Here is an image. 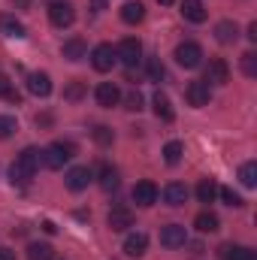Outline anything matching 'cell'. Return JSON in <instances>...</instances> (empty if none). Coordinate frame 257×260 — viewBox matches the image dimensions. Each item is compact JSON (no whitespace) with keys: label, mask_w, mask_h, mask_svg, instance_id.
Returning a JSON list of instances; mask_svg holds the SVG:
<instances>
[{"label":"cell","mask_w":257,"mask_h":260,"mask_svg":"<svg viewBox=\"0 0 257 260\" xmlns=\"http://www.w3.org/2000/svg\"><path fill=\"white\" fill-rule=\"evenodd\" d=\"M142 103H145V100H142V94H139V91H130L127 97H124V109H130V112H139V109H142Z\"/></svg>","instance_id":"e575fe53"},{"label":"cell","mask_w":257,"mask_h":260,"mask_svg":"<svg viewBox=\"0 0 257 260\" xmlns=\"http://www.w3.org/2000/svg\"><path fill=\"white\" fill-rule=\"evenodd\" d=\"M9 91H12V85H9V79H6V76L0 73V97H6Z\"/></svg>","instance_id":"74e56055"},{"label":"cell","mask_w":257,"mask_h":260,"mask_svg":"<svg viewBox=\"0 0 257 260\" xmlns=\"http://www.w3.org/2000/svg\"><path fill=\"white\" fill-rule=\"evenodd\" d=\"M115 49L109 46V43H100V46H94V52H91V64L97 73H109L112 67H115Z\"/></svg>","instance_id":"277c9868"},{"label":"cell","mask_w":257,"mask_h":260,"mask_svg":"<svg viewBox=\"0 0 257 260\" xmlns=\"http://www.w3.org/2000/svg\"><path fill=\"white\" fill-rule=\"evenodd\" d=\"M112 139H115V133L109 127H103V124L94 127V142H97V145H112Z\"/></svg>","instance_id":"1f68e13d"},{"label":"cell","mask_w":257,"mask_h":260,"mask_svg":"<svg viewBox=\"0 0 257 260\" xmlns=\"http://www.w3.org/2000/svg\"><path fill=\"white\" fill-rule=\"evenodd\" d=\"M242 73L251 76V79L257 76V55L254 52H245V55H242Z\"/></svg>","instance_id":"d6a6232c"},{"label":"cell","mask_w":257,"mask_h":260,"mask_svg":"<svg viewBox=\"0 0 257 260\" xmlns=\"http://www.w3.org/2000/svg\"><path fill=\"white\" fill-rule=\"evenodd\" d=\"M15 130H18V124H15L12 115H0V139H9Z\"/></svg>","instance_id":"4dcf8cb0"},{"label":"cell","mask_w":257,"mask_h":260,"mask_svg":"<svg viewBox=\"0 0 257 260\" xmlns=\"http://www.w3.org/2000/svg\"><path fill=\"white\" fill-rule=\"evenodd\" d=\"M218 224H221V221H218V215H215V212H200V215L194 218V227H197L200 233H215V230H218Z\"/></svg>","instance_id":"cb8c5ba5"},{"label":"cell","mask_w":257,"mask_h":260,"mask_svg":"<svg viewBox=\"0 0 257 260\" xmlns=\"http://www.w3.org/2000/svg\"><path fill=\"white\" fill-rule=\"evenodd\" d=\"M185 242H188V230L182 224H167L160 230V245L164 248H182Z\"/></svg>","instance_id":"ba28073f"},{"label":"cell","mask_w":257,"mask_h":260,"mask_svg":"<svg viewBox=\"0 0 257 260\" xmlns=\"http://www.w3.org/2000/svg\"><path fill=\"white\" fill-rule=\"evenodd\" d=\"M82 94H85V85H82V82H73V85H70V88L64 91V97H67V100H79Z\"/></svg>","instance_id":"8d00e7d4"},{"label":"cell","mask_w":257,"mask_h":260,"mask_svg":"<svg viewBox=\"0 0 257 260\" xmlns=\"http://www.w3.org/2000/svg\"><path fill=\"white\" fill-rule=\"evenodd\" d=\"M27 91H30L34 97H49V94H52V79H49V73H30V76H27Z\"/></svg>","instance_id":"4fadbf2b"},{"label":"cell","mask_w":257,"mask_h":260,"mask_svg":"<svg viewBox=\"0 0 257 260\" xmlns=\"http://www.w3.org/2000/svg\"><path fill=\"white\" fill-rule=\"evenodd\" d=\"M115 58H121V64L127 67V70H133V67L142 61V43H139V40H133V37L121 40V46L115 49Z\"/></svg>","instance_id":"7a4b0ae2"},{"label":"cell","mask_w":257,"mask_h":260,"mask_svg":"<svg viewBox=\"0 0 257 260\" xmlns=\"http://www.w3.org/2000/svg\"><path fill=\"white\" fill-rule=\"evenodd\" d=\"M91 179H94V176H91L88 167H73V170L67 173V188L79 194V191H85V188L91 185Z\"/></svg>","instance_id":"7c38bea8"},{"label":"cell","mask_w":257,"mask_h":260,"mask_svg":"<svg viewBox=\"0 0 257 260\" xmlns=\"http://www.w3.org/2000/svg\"><path fill=\"white\" fill-rule=\"evenodd\" d=\"M94 97H97V106H103V109H112V106H118V100H121V91H118L112 82H100V85H97V91H94Z\"/></svg>","instance_id":"9c48e42d"},{"label":"cell","mask_w":257,"mask_h":260,"mask_svg":"<svg viewBox=\"0 0 257 260\" xmlns=\"http://www.w3.org/2000/svg\"><path fill=\"white\" fill-rule=\"evenodd\" d=\"M30 179H34V170H30L24 160H18V157H15V164L9 167V182H12V185H18V188H24V185H30Z\"/></svg>","instance_id":"5bb4252c"},{"label":"cell","mask_w":257,"mask_h":260,"mask_svg":"<svg viewBox=\"0 0 257 260\" xmlns=\"http://www.w3.org/2000/svg\"><path fill=\"white\" fill-rule=\"evenodd\" d=\"M157 3H160V6H170V3H176V0H157Z\"/></svg>","instance_id":"7bdbcfd3"},{"label":"cell","mask_w":257,"mask_h":260,"mask_svg":"<svg viewBox=\"0 0 257 260\" xmlns=\"http://www.w3.org/2000/svg\"><path fill=\"white\" fill-rule=\"evenodd\" d=\"M185 200H188V188L182 182H170L164 188V203L167 206H185Z\"/></svg>","instance_id":"ac0fdd59"},{"label":"cell","mask_w":257,"mask_h":260,"mask_svg":"<svg viewBox=\"0 0 257 260\" xmlns=\"http://www.w3.org/2000/svg\"><path fill=\"white\" fill-rule=\"evenodd\" d=\"M215 40H218L221 46L236 43V40H239V27H236V21H218V24H215Z\"/></svg>","instance_id":"9a60e30c"},{"label":"cell","mask_w":257,"mask_h":260,"mask_svg":"<svg viewBox=\"0 0 257 260\" xmlns=\"http://www.w3.org/2000/svg\"><path fill=\"white\" fill-rule=\"evenodd\" d=\"M176 61H179V67H185V70H194V67L203 64V49L197 43H182L176 49Z\"/></svg>","instance_id":"8992f818"},{"label":"cell","mask_w":257,"mask_h":260,"mask_svg":"<svg viewBox=\"0 0 257 260\" xmlns=\"http://www.w3.org/2000/svg\"><path fill=\"white\" fill-rule=\"evenodd\" d=\"M27 260H55V248L49 242H34L27 248Z\"/></svg>","instance_id":"484cf974"},{"label":"cell","mask_w":257,"mask_h":260,"mask_svg":"<svg viewBox=\"0 0 257 260\" xmlns=\"http://www.w3.org/2000/svg\"><path fill=\"white\" fill-rule=\"evenodd\" d=\"M0 260H15V251L12 248H0Z\"/></svg>","instance_id":"f35d334b"},{"label":"cell","mask_w":257,"mask_h":260,"mask_svg":"<svg viewBox=\"0 0 257 260\" xmlns=\"http://www.w3.org/2000/svg\"><path fill=\"white\" fill-rule=\"evenodd\" d=\"M49 21L55 24V27H70L73 21H76V9H73V3H52L49 6Z\"/></svg>","instance_id":"52a82bcc"},{"label":"cell","mask_w":257,"mask_h":260,"mask_svg":"<svg viewBox=\"0 0 257 260\" xmlns=\"http://www.w3.org/2000/svg\"><path fill=\"white\" fill-rule=\"evenodd\" d=\"M61 52H64V58H67V61H82V58H88V46H85V40H79V37L67 40Z\"/></svg>","instance_id":"ffe728a7"},{"label":"cell","mask_w":257,"mask_h":260,"mask_svg":"<svg viewBox=\"0 0 257 260\" xmlns=\"http://www.w3.org/2000/svg\"><path fill=\"white\" fill-rule=\"evenodd\" d=\"M164 73H167V70L160 64V58H151V61H148V76H151V82H160Z\"/></svg>","instance_id":"d590c367"},{"label":"cell","mask_w":257,"mask_h":260,"mask_svg":"<svg viewBox=\"0 0 257 260\" xmlns=\"http://www.w3.org/2000/svg\"><path fill=\"white\" fill-rule=\"evenodd\" d=\"M221 260H257V254L245 245H224L221 248Z\"/></svg>","instance_id":"603a6c76"},{"label":"cell","mask_w":257,"mask_h":260,"mask_svg":"<svg viewBox=\"0 0 257 260\" xmlns=\"http://www.w3.org/2000/svg\"><path fill=\"white\" fill-rule=\"evenodd\" d=\"M106 3H109V0H91V6H94V9H106Z\"/></svg>","instance_id":"b9f144b4"},{"label":"cell","mask_w":257,"mask_h":260,"mask_svg":"<svg viewBox=\"0 0 257 260\" xmlns=\"http://www.w3.org/2000/svg\"><path fill=\"white\" fill-rule=\"evenodd\" d=\"M133 203L142 206V209L154 206V203H157V188H154V182H136V185H133Z\"/></svg>","instance_id":"8fae6325"},{"label":"cell","mask_w":257,"mask_h":260,"mask_svg":"<svg viewBox=\"0 0 257 260\" xmlns=\"http://www.w3.org/2000/svg\"><path fill=\"white\" fill-rule=\"evenodd\" d=\"M145 248H148V236L145 233H130L127 239H124V254L127 257H142Z\"/></svg>","instance_id":"2e32d148"},{"label":"cell","mask_w":257,"mask_h":260,"mask_svg":"<svg viewBox=\"0 0 257 260\" xmlns=\"http://www.w3.org/2000/svg\"><path fill=\"white\" fill-rule=\"evenodd\" d=\"M182 15L194 21V24H203L206 18H209V12H206V6L200 3V0H182Z\"/></svg>","instance_id":"e0dca14e"},{"label":"cell","mask_w":257,"mask_h":260,"mask_svg":"<svg viewBox=\"0 0 257 260\" xmlns=\"http://www.w3.org/2000/svg\"><path fill=\"white\" fill-rule=\"evenodd\" d=\"M73 154H76V145H73V142H52V145L43 151V164H46L49 170H61Z\"/></svg>","instance_id":"6da1fadb"},{"label":"cell","mask_w":257,"mask_h":260,"mask_svg":"<svg viewBox=\"0 0 257 260\" xmlns=\"http://www.w3.org/2000/svg\"><path fill=\"white\" fill-rule=\"evenodd\" d=\"M145 18V6L139 3V0H127L124 6H121V21L124 24H139Z\"/></svg>","instance_id":"d6986e66"},{"label":"cell","mask_w":257,"mask_h":260,"mask_svg":"<svg viewBox=\"0 0 257 260\" xmlns=\"http://www.w3.org/2000/svg\"><path fill=\"white\" fill-rule=\"evenodd\" d=\"M182 154H185V145H182V142H176V139H173V142H167V145H164V160H167L170 167H176V164L182 160Z\"/></svg>","instance_id":"83f0119b"},{"label":"cell","mask_w":257,"mask_h":260,"mask_svg":"<svg viewBox=\"0 0 257 260\" xmlns=\"http://www.w3.org/2000/svg\"><path fill=\"white\" fill-rule=\"evenodd\" d=\"M185 97H188V103H191L194 109H203V106L212 103V88H209L203 79H197V82H188Z\"/></svg>","instance_id":"3957f363"},{"label":"cell","mask_w":257,"mask_h":260,"mask_svg":"<svg viewBox=\"0 0 257 260\" xmlns=\"http://www.w3.org/2000/svg\"><path fill=\"white\" fill-rule=\"evenodd\" d=\"M218 194H221V200H224L227 206H233V209H239V206H242V197L236 194L233 188H218Z\"/></svg>","instance_id":"836d02e7"},{"label":"cell","mask_w":257,"mask_h":260,"mask_svg":"<svg viewBox=\"0 0 257 260\" xmlns=\"http://www.w3.org/2000/svg\"><path fill=\"white\" fill-rule=\"evenodd\" d=\"M151 103H154V115H157L160 121H173V115H176V112H173V103H170V97H167L164 91H157Z\"/></svg>","instance_id":"44dd1931"},{"label":"cell","mask_w":257,"mask_h":260,"mask_svg":"<svg viewBox=\"0 0 257 260\" xmlns=\"http://www.w3.org/2000/svg\"><path fill=\"white\" fill-rule=\"evenodd\" d=\"M239 182H242L245 188H254L257 185V164L254 160H248V164L239 167Z\"/></svg>","instance_id":"f1b7e54d"},{"label":"cell","mask_w":257,"mask_h":260,"mask_svg":"<svg viewBox=\"0 0 257 260\" xmlns=\"http://www.w3.org/2000/svg\"><path fill=\"white\" fill-rule=\"evenodd\" d=\"M209 88L212 85H227L230 82V67L227 61H221V58H212L209 64H206V79H203Z\"/></svg>","instance_id":"5b68a950"},{"label":"cell","mask_w":257,"mask_h":260,"mask_svg":"<svg viewBox=\"0 0 257 260\" xmlns=\"http://www.w3.org/2000/svg\"><path fill=\"white\" fill-rule=\"evenodd\" d=\"M106 224H109V230H112V233H124V230L133 227V212L124 209V206H118V209H112V212H109Z\"/></svg>","instance_id":"30bf717a"},{"label":"cell","mask_w":257,"mask_h":260,"mask_svg":"<svg viewBox=\"0 0 257 260\" xmlns=\"http://www.w3.org/2000/svg\"><path fill=\"white\" fill-rule=\"evenodd\" d=\"M248 40H251V43H257V21H251V24H248Z\"/></svg>","instance_id":"ab89813d"},{"label":"cell","mask_w":257,"mask_h":260,"mask_svg":"<svg viewBox=\"0 0 257 260\" xmlns=\"http://www.w3.org/2000/svg\"><path fill=\"white\" fill-rule=\"evenodd\" d=\"M0 30H3L6 37H12V40H24V37H27L24 24H21L18 18H12V15H3V18H0Z\"/></svg>","instance_id":"7402d4cb"},{"label":"cell","mask_w":257,"mask_h":260,"mask_svg":"<svg viewBox=\"0 0 257 260\" xmlns=\"http://www.w3.org/2000/svg\"><path fill=\"white\" fill-rule=\"evenodd\" d=\"M18 160H24V164H27V167L37 173V167L43 164V151H40V148H24V151L18 154Z\"/></svg>","instance_id":"f546056e"},{"label":"cell","mask_w":257,"mask_h":260,"mask_svg":"<svg viewBox=\"0 0 257 260\" xmlns=\"http://www.w3.org/2000/svg\"><path fill=\"white\" fill-rule=\"evenodd\" d=\"M43 230H46V233H55V230H58V227H55V224H52V221H43Z\"/></svg>","instance_id":"60d3db41"},{"label":"cell","mask_w":257,"mask_h":260,"mask_svg":"<svg viewBox=\"0 0 257 260\" xmlns=\"http://www.w3.org/2000/svg\"><path fill=\"white\" fill-rule=\"evenodd\" d=\"M100 188L103 191H115L118 188V170L115 167H109V164L100 167Z\"/></svg>","instance_id":"d4e9b609"},{"label":"cell","mask_w":257,"mask_h":260,"mask_svg":"<svg viewBox=\"0 0 257 260\" xmlns=\"http://www.w3.org/2000/svg\"><path fill=\"white\" fill-rule=\"evenodd\" d=\"M215 197H218V185H215L212 179H203V182L197 185V200H200V203H215Z\"/></svg>","instance_id":"4316f807"}]
</instances>
